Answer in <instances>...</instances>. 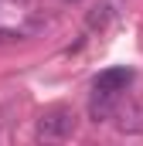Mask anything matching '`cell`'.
<instances>
[{
  "mask_svg": "<svg viewBox=\"0 0 143 146\" xmlns=\"http://www.w3.org/2000/svg\"><path fill=\"white\" fill-rule=\"evenodd\" d=\"M75 126H78L75 112L65 109V106H55V109L41 112V119H37V126H34V136L44 139V143H61V139H68L72 133H75Z\"/></svg>",
  "mask_w": 143,
  "mask_h": 146,
  "instance_id": "6da1fadb",
  "label": "cell"
},
{
  "mask_svg": "<svg viewBox=\"0 0 143 146\" xmlns=\"http://www.w3.org/2000/svg\"><path fill=\"white\" fill-rule=\"evenodd\" d=\"M130 82H133V68H126V65H119V68H106V72L96 75V82H92V88H99V92H126L130 88Z\"/></svg>",
  "mask_w": 143,
  "mask_h": 146,
  "instance_id": "7a4b0ae2",
  "label": "cell"
},
{
  "mask_svg": "<svg viewBox=\"0 0 143 146\" xmlns=\"http://www.w3.org/2000/svg\"><path fill=\"white\" fill-rule=\"evenodd\" d=\"M116 109H119V95H116V92H99V88L92 92V99H89V119H92V122L112 119Z\"/></svg>",
  "mask_w": 143,
  "mask_h": 146,
  "instance_id": "3957f363",
  "label": "cell"
},
{
  "mask_svg": "<svg viewBox=\"0 0 143 146\" xmlns=\"http://www.w3.org/2000/svg\"><path fill=\"white\" fill-rule=\"evenodd\" d=\"M112 119H119V122H116L119 133H143V106H140V102H126V106H119Z\"/></svg>",
  "mask_w": 143,
  "mask_h": 146,
  "instance_id": "277c9868",
  "label": "cell"
},
{
  "mask_svg": "<svg viewBox=\"0 0 143 146\" xmlns=\"http://www.w3.org/2000/svg\"><path fill=\"white\" fill-rule=\"evenodd\" d=\"M106 21H109V7H96L89 14V27H106Z\"/></svg>",
  "mask_w": 143,
  "mask_h": 146,
  "instance_id": "5b68a950",
  "label": "cell"
},
{
  "mask_svg": "<svg viewBox=\"0 0 143 146\" xmlns=\"http://www.w3.org/2000/svg\"><path fill=\"white\" fill-rule=\"evenodd\" d=\"M17 37H21L17 31H0V44H7V41H17Z\"/></svg>",
  "mask_w": 143,
  "mask_h": 146,
  "instance_id": "8992f818",
  "label": "cell"
}]
</instances>
